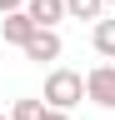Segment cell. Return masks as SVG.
<instances>
[{
  "instance_id": "6da1fadb",
  "label": "cell",
  "mask_w": 115,
  "mask_h": 120,
  "mask_svg": "<svg viewBox=\"0 0 115 120\" xmlns=\"http://www.w3.org/2000/svg\"><path fill=\"white\" fill-rule=\"evenodd\" d=\"M50 105V110H75V105L85 100V75L80 70H70V65H55L45 75V95H40Z\"/></svg>"
},
{
  "instance_id": "7a4b0ae2",
  "label": "cell",
  "mask_w": 115,
  "mask_h": 120,
  "mask_svg": "<svg viewBox=\"0 0 115 120\" xmlns=\"http://www.w3.org/2000/svg\"><path fill=\"white\" fill-rule=\"evenodd\" d=\"M85 100L100 110H115V60H100L85 70Z\"/></svg>"
},
{
  "instance_id": "3957f363",
  "label": "cell",
  "mask_w": 115,
  "mask_h": 120,
  "mask_svg": "<svg viewBox=\"0 0 115 120\" xmlns=\"http://www.w3.org/2000/svg\"><path fill=\"white\" fill-rule=\"evenodd\" d=\"M35 20H30V10H10L5 15V20H0V35H5V45H20V50H25V45H30V35H35Z\"/></svg>"
},
{
  "instance_id": "277c9868",
  "label": "cell",
  "mask_w": 115,
  "mask_h": 120,
  "mask_svg": "<svg viewBox=\"0 0 115 120\" xmlns=\"http://www.w3.org/2000/svg\"><path fill=\"white\" fill-rule=\"evenodd\" d=\"M60 50H65V40L55 35V30H35V35H30V45H25V60L45 65V60H60Z\"/></svg>"
},
{
  "instance_id": "5b68a950",
  "label": "cell",
  "mask_w": 115,
  "mask_h": 120,
  "mask_svg": "<svg viewBox=\"0 0 115 120\" xmlns=\"http://www.w3.org/2000/svg\"><path fill=\"white\" fill-rule=\"evenodd\" d=\"M25 10H30V20L40 25V30H55V25H60L65 20V0H25Z\"/></svg>"
},
{
  "instance_id": "8992f818",
  "label": "cell",
  "mask_w": 115,
  "mask_h": 120,
  "mask_svg": "<svg viewBox=\"0 0 115 120\" xmlns=\"http://www.w3.org/2000/svg\"><path fill=\"white\" fill-rule=\"evenodd\" d=\"M90 45L100 60H115V20H95L90 25Z\"/></svg>"
},
{
  "instance_id": "52a82bcc",
  "label": "cell",
  "mask_w": 115,
  "mask_h": 120,
  "mask_svg": "<svg viewBox=\"0 0 115 120\" xmlns=\"http://www.w3.org/2000/svg\"><path fill=\"white\" fill-rule=\"evenodd\" d=\"M65 10H70V20H105V0H65Z\"/></svg>"
},
{
  "instance_id": "ba28073f",
  "label": "cell",
  "mask_w": 115,
  "mask_h": 120,
  "mask_svg": "<svg viewBox=\"0 0 115 120\" xmlns=\"http://www.w3.org/2000/svg\"><path fill=\"white\" fill-rule=\"evenodd\" d=\"M45 110H50L45 100H35V95H20L15 105H10V120H45Z\"/></svg>"
},
{
  "instance_id": "9c48e42d",
  "label": "cell",
  "mask_w": 115,
  "mask_h": 120,
  "mask_svg": "<svg viewBox=\"0 0 115 120\" xmlns=\"http://www.w3.org/2000/svg\"><path fill=\"white\" fill-rule=\"evenodd\" d=\"M10 10H25V0H0V15H10Z\"/></svg>"
},
{
  "instance_id": "30bf717a",
  "label": "cell",
  "mask_w": 115,
  "mask_h": 120,
  "mask_svg": "<svg viewBox=\"0 0 115 120\" xmlns=\"http://www.w3.org/2000/svg\"><path fill=\"white\" fill-rule=\"evenodd\" d=\"M45 120H70V110H45Z\"/></svg>"
},
{
  "instance_id": "8fae6325",
  "label": "cell",
  "mask_w": 115,
  "mask_h": 120,
  "mask_svg": "<svg viewBox=\"0 0 115 120\" xmlns=\"http://www.w3.org/2000/svg\"><path fill=\"white\" fill-rule=\"evenodd\" d=\"M105 5H115V0H105Z\"/></svg>"
},
{
  "instance_id": "7c38bea8",
  "label": "cell",
  "mask_w": 115,
  "mask_h": 120,
  "mask_svg": "<svg viewBox=\"0 0 115 120\" xmlns=\"http://www.w3.org/2000/svg\"><path fill=\"white\" fill-rule=\"evenodd\" d=\"M0 120H10V115H0Z\"/></svg>"
}]
</instances>
